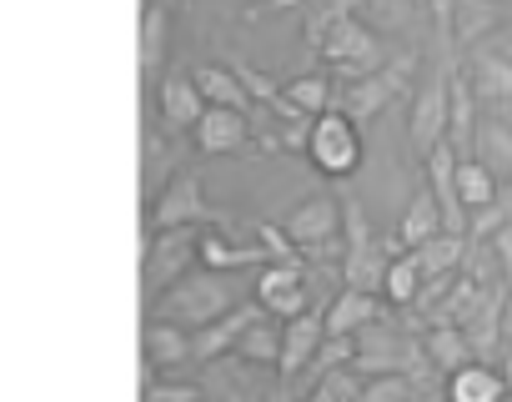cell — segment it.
<instances>
[{
  "label": "cell",
  "instance_id": "cell-1",
  "mask_svg": "<svg viewBox=\"0 0 512 402\" xmlns=\"http://www.w3.org/2000/svg\"><path fill=\"white\" fill-rule=\"evenodd\" d=\"M357 0H332L327 11H312L307 16V46L347 81H362L372 71H382V46L377 36L352 16Z\"/></svg>",
  "mask_w": 512,
  "mask_h": 402
},
{
  "label": "cell",
  "instance_id": "cell-2",
  "mask_svg": "<svg viewBox=\"0 0 512 402\" xmlns=\"http://www.w3.org/2000/svg\"><path fill=\"white\" fill-rule=\"evenodd\" d=\"M231 312V292H226V282H221V272H186L176 287H166L161 297H156V307H151V317H161V322H176V327H186V332H201L206 322H216V317H226Z\"/></svg>",
  "mask_w": 512,
  "mask_h": 402
},
{
  "label": "cell",
  "instance_id": "cell-3",
  "mask_svg": "<svg viewBox=\"0 0 512 402\" xmlns=\"http://www.w3.org/2000/svg\"><path fill=\"white\" fill-rule=\"evenodd\" d=\"M287 237L297 242L302 257L322 262V257H347V207H342V196H307L302 207L287 217Z\"/></svg>",
  "mask_w": 512,
  "mask_h": 402
},
{
  "label": "cell",
  "instance_id": "cell-4",
  "mask_svg": "<svg viewBox=\"0 0 512 402\" xmlns=\"http://www.w3.org/2000/svg\"><path fill=\"white\" fill-rule=\"evenodd\" d=\"M307 161H312L322 176L347 181V176L362 166V131H357V121H352L347 111L317 116L312 131H307Z\"/></svg>",
  "mask_w": 512,
  "mask_h": 402
},
{
  "label": "cell",
  "instance_id": "cell-5",
  "mask_svg": "<svg viewBox=\"0 0 512 402\" xmlns=\"http://www.w3.org/2000/svg\"><path fill=\"white\" fill-rule=\"evenodd\" d=\"M452 76H457L452 56H447V61H437V71L422 81V91H417V101H412L407 141H412V151H417V156H427L432 146H442V141H447V116H452Z\"/></svg>",
  "mask_w": 512,
  "mask_h": 402
},
{
  "label": "cell",
  "instance_id": "cell-6",
  "mask_svg": "<svg viewBox=\"0 0 512 402\" xmlns=\"http://www.w3.org/2000/svg\"><path fill=\"white\" fill-rule=\"evenodd\" d=\"M201 227H171V232H151V242H146V257H141V277H146V287L161 297L166 287H176L186 272H191V262L201 257Z\"/></svg>",
  "mask_w": 512,
  "mask_h": 402
},
{
  "label": "cell",
  "instance_id": "cell-7",
  "mask_svg": "<svg viewBox=\"0 0 512 402\" xmlns=\"http://www.w3.org/2000/svg\"><path fill=\"white\" fill-rule=\"evenodd\" d=\"M412 71H417V56H402V61H387L382 71H372L362 81H347V91L337 96V111H347L357 126H367L372 116H382L407 91V76Z\"/></svg>",
  "mask_w": 512,
  "mask_h": 402
},
{
  "label": "cell",
  "instance_id": "cell-8",
  "mask_svg": "<svg viewBox=\"0 0 512 402\" xmlns=\"http://www.w3.org/2000/svg\"><path fill=\"white\" fill-rule=\"evenodd\" d=\"M211 222V207H206V191H201V176L196 171H176L161 196H156V207L146 217L151 232H171V227H201Z\"/></svg>",
  "mask_w": 512,
  "mask_h": 402
},
{
  "label": "cell",
  "instance_id": "cell-9",
  "mask_svg": "<svg viewBox=\"0 0 512 402\" xmlns=\"http://www.w3.org/2000/svg\"><path fill=\"white\" fill-rule=\"evenodd\" d=\"M256 302H262L277 322H292L307 312V272L302 262H267L256 277Z\"/></svg>",
  "mask_w": 512,
  "mask_h": 402
},
{
  "label": "cell",
  "instance_id": "cell-10",
  "mask_svg": "<svg viewBox=\"0 0 512 402\" xmlns=\"http://www.w3.org/2000/svg\"><path fill=\"white\" fill-rule=\"evenodd\" d=\"M262 317H272L262 302H241V307H231L226 317H216V322H206L201 332H191V352H196V362H216V357L236 352L241 337H246L256 322H262Z\"/></svg>",
  "mask_w": 512,
  "mask_h": 402
},
{
  "label": "cell",
  "instance_id": "cell-11",
  "mask_svg": "<svg viewBox=\"0 0 512 402\" xmlns=\"http://www.w3.org/2000/svg\"><path fill=\"white\" fill-rule=\"evenodd\" d=\"M467 76H472V91H477V101L487 106V116H497V121L512 126V61L482 51V56H472Z\"/></svg>",
  "mask_w": 512,
  "mask_h": 402
},
{
  "label": "cell",
  "instance_id": "cell-12",
  "mask_svg": "<svg viewBox=\"0 0 512 402\" xmlns=\"http://www.w3.org/2000/svg\"><path fill=\"white\" fill-rule=\"evenodd\" d=\"M402 257V247L397 242H372V247H352L347 257H342V282L347 287H357V292H372V297H382V287H387V272H392V262Z\"/></svg>",
  "mask_w": 512,
  "mask_h": 402
},
{
  "label": "cell",
  "instance_id": "cell-13",
  "mask_svg": "<svg viewBox=\"0 0 512 402\" xmlns=\"http://www.w3.org/2000/svg\"><path fill=\"white\" fill-rule=\"evenodd\" d=\"M322 317H327V337H357V332H367L372 322H382V297L357 292V287H342Z\"/></svg>",
  "mask_w": 512,
  "mask_h": 402
},
{
  "label": "cell",
  "instance_id": "cell-14",
  "mask_svg": "<svg viewBox=\"0 0 512 402\" xmlns=\"http://www.w3.org/2000/svg\"><path fill=\"white\" fill-rule=\"evenodd\" d=\"M437 232H447L442 207H437L432 186H417V191H412V201H407V212H402V222H397V232H392V242H397L402 252H412V247L432 242Z\"/></svg>",
  "mask_w": 512,
  "mask_h": 402
},
{
  "label": "cell",
  "instance_id": "cell-15",
  "mask_svg": "<svg viewBox=\"0 0 512 402\" xmlns=\"http://www.w3.org/2000/svg\"><path fill=\"white\" fill-rule=\"evenodd\" d=\"M322 342H327V317H312V312H302V317H292L287 322V337H282V377H297V372H307L312 367V357L322 352Z\"/></svg>",
  "mask_w": 512,
  "mask_h": 402
},
{
  "label": "cell",
  "instance_id": "cell-16",
  "mask_svg": "<svg viewBox=\"0 0 512 402\" xmlns=\"http://www.w3.org/2000/svg\"><path fill=\"white\" fill-rule=\"evenodd\" d=\"M246 136H251L246 111H226V106H206V116L196 126V146L206 156H231V151L246 146Z\"/></svg>",
  "mask_w": 512,
  "mask_h": 402
},
{
  "label": "cell",
  "instance_id": "cell-17",
  "mask_svg": "<svg viewBox=\"0 0 512 402\" xmlns=\"http://www.w3.org/2000/svg\"><path fill=\"white\" fill-rule=\"evenodd\" d=\"M507 372H497L492 362H467L462 372L447 377V402H507Z\"/></svg>",
  "mask_w": 512,
  "mask_h": 402
},
{
  "label": "cell",
  "instance_id": "cell-18",
  "mask_svg": "<svg viewBox=\"0 0 512 402\" xmlns=\"http://www.w3.org/2000/svg\"><path fill=\"white\" fill-rule=\"evenodd\" d=\"M477 91H472V76L457 71L452 76V116H447V141L457 146V156H472L477 151Z\"/></svg>",
  "mask_w": 512,
  "mask_h": 402
},
{
  "label": "cell",
  "instance_id": "cell-19",
  "mask_svg": "<svg viewBox=\"0 0 512 402\" xmlns=\"http://www.w3.org/2000/svg\"><path fill=\"white\" fill-rule=\"evenodd\" d=\"M161 116H166V126H176V131L201 126L206 96H201L196 76H166V81H161Z\"/></svg>",
  "mask_w": 512,
  "mask_h": 402
},
{
  "label": "cell",
  "instance_id": "cell-20",
  "mask_svg": "<svg viewBox=\"0 0 512 402\" xmlns=\"http://www.w3.org/2000/svg\"><path fill=\"white\" fill-rule=\"evenodd\" d=\"M141 347H146V362H151V367H181V362H196V352H191V332L176 327V322H161V317L146 322Z\"/></svg>",
  "mask_w": 512,
  "mask_h": 402
},
{
  "label": "cell",
  "instance_id": "cell-21",
  "mask_svg": "<svg viewBox=\"0 0 512 402\" xmlns=\"http://www.w3.org/2000/svg\"><path fill=\"white\" fill-rule=\"evenodd\" d=\"M422 352H427V362H432V372H462L467 362H477V352H472V342H467V332L462 327H427L422 332Z\"/></svg>",
  "mask_w": 512,
  "mask_h": 402
},
{
  "label": "cell",
  "instance_id": "cell-22",
  "mask_svg": "<svg viewBox=\"0 0 512 402\" xmlns=\"http://www.w3.org/2000/svg\"><path fill=\"white\" fill-rule=\"evenodd\" d=\"M497 181H512V126L507 121H497V116H487L482 126H477V151H472Z\"/></svg>",
  "mask_w": 512,
  "mask_h": 402
},
{
  "label": "cell",
  "instance_id": "cell-23",
  "mask_svg": "<svg viewBox=\"0 0 512 402\" xmlns=\"http://www.w3.org/2000/svg\"><path fill=\"white\" fill-rule=\"evenodd\" d=\"M256 262H272L267 247H246V242H226L216 232L201 237V267L206 272H236V267H256Z\"/></svg>",
  "mask_w": 512,
  "mask_h": 402
},
{
  "label": "cell",
  "instance_id": "cell-24",
  "mask_svg": "<svg viewBox=\"0 0 512 402\" xmlns=\"http://www.w3.org/2000/svg\"><path fill=\"white\" fill-rule=\"evenodd\" d=\"M412 257H417L422 277H452V272L467 262V237H457V232H437L432 242L412 247Z\"/></svg>",
  "mask_w": 512,
  "mask_h": 402
},
{
  "label": "cell",
  "instance_id": "cell-25",
  "mask_svg": "<svg viewBox=\"0 0 512 402\" xmlns=\"http://www.w3.org/2000/svg\"><path fill=\"white\" fill-rule=\"evenodd\" d=\"M196 86H201L206 106H226V111H246L251 106V91L241 86V76L231 66H201L196 71Z\"/></svg>",
  "mask_w": 512,
  "mask_h": 402
},
{
  "label": "cell",
  "instance_id": "cell-26",
  "mask_svg": "<svg viewBox=\"0 0 512 402\" xmlns=\"http://www.w3.org/2000/svg\"><path fill=\"white\" fill-rule=\"evenodd\" d=\"M497 186H502V181H497L477 156H462V166H457V191H462V207H467V212H482V207H492V201H502Z\"/></svg>",
  "mask_w": 512,
  "mask_h": 402
},
{
  "label": "cell",
  "instance_id": "cell-27",
  "mask_svg": "<svg viewBox=\"0 0 512 402\" xmlns=\"http://www.w3.org/2000/svg\"><path fill=\"white\" fill-rule=\"evenodd\" d=\"M287 101H292L307 121H317V116L337 111V91H332V81H327L322 71H307V76L287 81Z\"/></svg>",
  "mask_w": 512,
  "mask_h": 402
},
{
  "label": "cell",
  "instance_id": "cell-28",
  "mask_svg": "<svg viewBox=\"0 0 512 402\" xmlns=\"http://www.w3.org/2000/svg\"><path fill=\"white\" fill-rule=\"evenodd\" d=\"M282 337H287V322L262 317V322H256V327L241 337L236 357H246V362H262V367H282Z\"/></svg>",
  "mask_w": 512,
  "mask_h": 402
},
{
  "label": "cell",
  "instance_id": "cell-29",
  "mask_svg": "<svg viewBox=\"0 0 512 402\" xmlns=\"http://www.w3.org/2000/svg\"><path fill=\"white\" fill-rule=\"evenodd\" d=\"M422 287H427V277H422V267H417V257H412V252H402V257L392 262V272H387V287H382V302H392V307H417V297H422Z\"/></svg>",
  "mask_w": 512,
  "mask_h": 402
},
{
  "label": "cell",
  "instance_id": "cell-30",
  "mask_svg": "<svg viewBox=\"0 0 512 402\" xmlns=\"http://www.w3.org/2000/svg\"><path fill=\"white\" fill-rule=\"evenodd\" d=\"M161 51H166V0H151L141 16V71L146 76L161 66Z\"/></svg>",
  "mask_w": 512,
  "mask_h": 402
},
{
  "label": "cell",
  "instance_id": "cell-31",
  "mask_svg": "<svg viewBox=\"0 0 512 402\" xmlns=\"http://www.w3.org/2000/svg\"><path fill=\"white\" fill-rule=\"evenodd\" d=\"M362 397V372L357 367H337L332 377H322L302 402H357Z\"/></svg>",
  "mask_w": 512,
  "mask_h": 402
},
{
  "label": "cell",
  "instance_id": "cell-32",
  "mask_svg": "<svg viewBox=\"0 0 512 402\" xmlns=\"http://www.w3.org/2000/svg\"><path fill=\"white\" fill-rule=\"evenodd\" d=\"M407 397H417V392H412V377L392 372V377H372L357 402H407Z\"/></svg>",
  "mask_w": 512,
  "mask_h": 402
},
{
  "label": "cell",
  "instance_id": "cell-33",
  "mask_svg": "<svg viewBox=\"0 0 512 402\" xmlns=\"http://www.w3.org/2000/svg\"><path fill=\"white\" fill-rule=\"evenodd\" d=\"M507 222H512V217H507V207H502V201H492V207L472 212V222H467V237H472V242H482V237L492 242V237H497Z\"/></svg>",
  "mask_w": 512,
  "mask_h": 402
},
{
  "label": "cell",
  "instance_id": "cell-34",
  "mask_svg": "<svg viewBox=\"0 0 512 402\" xmlns=\"http://www.w3.org/2000/svg\"><path fill=\"white\" fill-rule=\"evenodd\" d=\"M256 237H262V247L272 252V262H297L302 257L297 242L287 237V227H277V222H262V227H256Z\"/></svg>",
  "mask_w": 512,
  "mask_h": 402
},
{
  "label": "cell",
  "instance_id": "cell-35",
  "mask_svg": "<svg viewBox=\"0 0 512 402\" xmlns=\"http://www.w3.org/2000/svg\"><path fill=\"white\" fill-rule=\"evenodd\" d=\"M141 402H201V392L186 387V382H151Z\"/></svg>",
  "mask_w": 512,
  "mask_h": 402
},
{
  "label": "cell",
  "instance_id": "cell-36",
  "mask_svg": "<svg viewBox=\"0 0 512 402\" xmlns=\"http://www.w3.org/2000/svg\"><path fill=\"white\" fill-rule=\"evenodd\" d=\"M492 257H497V267H502V282H512V222L492 237Z\"/></svg>",
  "mask_w": 512,
  "mask_h": 402
},
{
  "label": "cell",
  "instance_id": "cell-37",
  "mask_svg": "<svg viewBox=\"0 0 512 402\" xmlns=\"http://www.w3.org/2000/svg\"><path fill=\"white\" fill-rule=\"evenodd\" d=\"M292 6H302V0H256V11H292Z\"/></svg>",
  "mask_w": 512,
  "mask_h": 402
},
{
  "label": "cell",
  "instance_id": "cell-38",
  "mask_svg": "<svg viewBox=\"0 0 512 402\" xmlns=\"http://www.w3.org/2000/svg\"><path fill=\"white\" fill-rule=\"evenodd\" d=\"M502 327H507V342H512V297H507V322Z\"/></svg>",
  "mask_w": 512,
  "mask_h": 402
},
{
  "label": "cell",
  "instance_id": "cell-39",
  "mask_svg": "<svg viewBox=\"0 0 512 402\" xmlns=\"http://www.w3.org/2000/svg\"><path fill=\"white\" fill-rule=\"evenodd\" d=\"M407 402H422V397H407Z\"/></svg>",
  "mask_w": 512,
  "mask_h": 402
}]
</instances>
